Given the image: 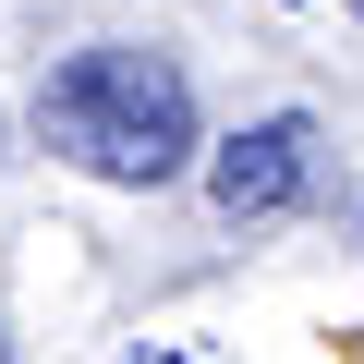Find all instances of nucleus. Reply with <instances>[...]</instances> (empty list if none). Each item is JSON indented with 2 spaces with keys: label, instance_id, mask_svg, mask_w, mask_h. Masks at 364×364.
<instances>
[{
  "label": "nucleus",
  "instance_id": "nucleus-1",
  "mask_svg": "<svg viewBox=\"0 0 364 364\" xmlns=\"http://www.w3.org/2000/svg\"><path fill=\"white\" fill-rule=\"evenodd\" d=\"M37 134L97 170V182H170L195 158V85H182L170 49H73L49 85H37Z\"/></svg>",
  "mask_w": 364,
  "mask_h": 364
},
{
  "label": "nucleus",
  "instance_id": "nucleus-2",
  "mask_svg": "<svg viewBox=\"0 0 364 364\" xmlns=\"http://www.w3.org/2000/svg\"><path fill=\"white\" fill-rule=\"evenodd\" d=\"M304 170H316V122L279 109V122H255V134H231V146L207 158V195H219L231 219H267V207L304 195Z\"/></svg>",
  "mask_w": 364,
  "mask_h": 364
},
{
  "label": "nucleus",
  "instance_id": "nucleus-3",
  "mask_svg": "<svg viewBox=\"0 0 364 364\" xmlns=\"http://www.w3.org/2000/svg\"><path fill=\"white\" fill-rule=\"evenodd\" d=\"M352 13H364V0H352Z\"/></svg>",
  "mask_w": 364,
  "mask_h": 364
},
{
  "label": "nucleus",
  "instance_id": "nucleus-4",
  "mask_svg": "<svg viewBox=\"0 0 364 364\" xmlns=\"http://www.w3.org/2000/svg\"><path fill=\"white\" fill-rule=\"evenodd\" d=\"M0 158H13V146H0Z\"/></svg>",
  "mask_w": 364,
  "mask_h": 364
},
{
  "label": "nucleus",
  "instance_id": "nucleus-5",
  "mask_svg": "<svg viewBox=\"0 0 364 364\" xmlns=\"http://www.w3.org/2000/svg\"><path fill=\"white\" fill-rule=\"evenodd\" d=\"M0 364H13V352H0Z\"/></svg>",
  "mask_w": 364,
  "mask_h": 364
}]
</instances>
